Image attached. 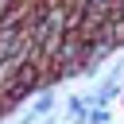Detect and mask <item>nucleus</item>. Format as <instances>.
I'll return each instance as SVG.
<instances>
[{"mask_svg":"<svg viewBox=\"0 0 124 124\" xmlns=\"http://www.w3.org/2000/svg\"><path fill=\"white\" fill-rule=\"evenodd\" d=\"M97 4H105V0H97Z\"/></svg>","mask_w":124,"mask_h":124,"instance_id":"1","label":"nucleus"}]
</instances>
